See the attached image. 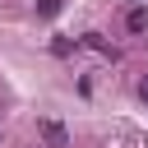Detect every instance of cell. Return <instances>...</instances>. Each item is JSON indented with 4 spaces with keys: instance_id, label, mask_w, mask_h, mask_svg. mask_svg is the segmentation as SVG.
I'll return each instance as SVG.
<instances>
[{
    "instance_id": "cell-1",
    "label": "cell",
    "mask_w": 148,
    "mask_h": 148,
    "mask_svg": "<svg viewBox=\"0 0 148 148\" xmlns=\"http://www.w3.org/2000/svg\"><path fill=\"white\" fill-rule=\"evenodd\" d=\"M37 130H42L46 148H65V143H69V134H65V125H60V120H42Z\"/></svg>"
},
{
    "instance_id": "cell-2",
    "label": "cell",
    "mask_w": 148,
    "mask_h": 148,
    "mask_svg": "<svg viewBox=\"0 0 148 148\" xmlns=\"http://www.w3.org/2000/svg\"><path fill=\"white\" fill-rule=\"evenodd\" d=\"M125 28H130V32H143V28H148V9H130V14H125Z\"/></svg>"
},
{
    "instance_id": "cell-3",
    "label": "cell",
    "mask_w": 148,
    "mask_h": 148,
    "mask_svg": "<svg viewBox=\"0 0 148 148\" xmlns=\"http://www.w3.org/2000/svg\"><path fill=\"white\" fill-rule=\"evenodd\" d=\"M56 9H60V0H37V14H42V18H51Z\"/></svg>"
},
{
    "instance_id": "cell-4",
    "label": "cell",
    "mask_w": 148,
    "mask_h": 148,
    "mask_svg": "<svg viewBox=\"0 0 148 148\" xmlns=\"http://www.w3.org/2000/svg\"><path fill=\"white\" fill-rule=\"evenodd\" d=\"M139 92H143V97H148V79H143V83H139Z\"/></svg>"
}]
</instances>
